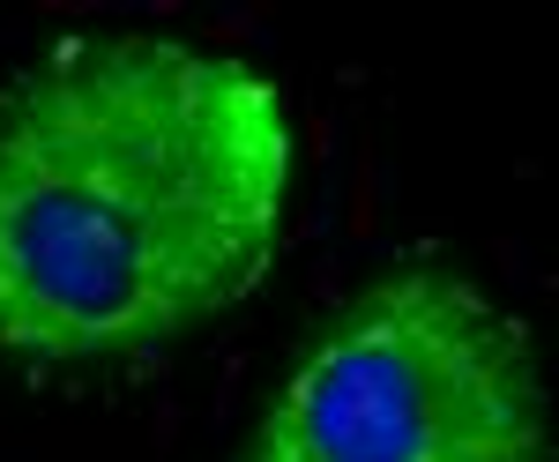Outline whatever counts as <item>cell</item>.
Returning <instances> with one entry per match:
<instances>
[{
	"label": "cell",
	"mask_w": 559,
	"mask_h": 462,
	"mask_svg": "<svg viewBox=\"0 0 559 462\" xmlns=\"http://www.w3.org/2000/svg\"><path fill=\"white\" fill-rule=\"evenodd\" d=\"M299 120L173 31H68L0 68V358L128 366L276 269Z\"/></svg>",
	"instance_id": "obj_1"
},
{
	"label": "cell",
	"mask_w": 559,
	"mask_h": 462,
	"mask_svg": "<svg viewBox=\"0 0 559 462\" xmlns=\"http://www.w3.org/2000/svg\"><path fill=\"white\" fill-rule=\"evenodd\" d=\"M231 462H552V388L508 306L403 261L299 336Z\"/></svg>",
	"instance_id": "obj_2"
}]
</instances>
